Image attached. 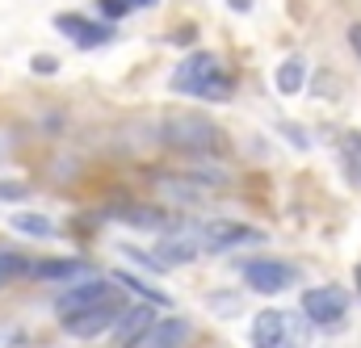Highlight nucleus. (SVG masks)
<instances>
[{
  "instance_id": "412c9836",
  "label": "nucleus",
  "mask_w": 361,
  "mask_h": 348,
  "mask_svg": "<svg viewBox=\"0 0 361 348\" xmlns=\"http://www.w3.org/2000/svg\"><path fill=\"white\" fill-rule=\"evenodd\" d=\"M345 168L361 185V135H345Z\"/></svg>"
},
{
  "instance_id": "9d476101",
  "label": "nucleus",
  "mask_w": 361,
  "mask_h": 348,
  "mask_svg": "<svg viewBox=\"0 0 361 348\" xmlns=\"http://www.w3.org/2000/svg\"><path fill=\"white\" fill-rule=\"evenodd\" d=\"M152 323H156V306H147V302L122 306V315L114 319V340H118V348H135L152 332Z\"/></svg>"
},
{
  "instance_id": "cd10ccee",
  "label": "nucleus",
  "mask_w": 361,
  "mask_h": 348,
  "mask_svg": "<svg viewBox=\"0 0 361 348\" xmlns=\"http://www.w3.org/2000/svg\"><path fill=\"white\" fill-rule=\"evenodd\" d=\"M353 281H357V294H361V261H357V268H353Z\"/></svg>"
},
{
  "instance_id": "9b49d317",
  "label": "nucleus",
  "mask_w": 361,
  "mask_h": 348,
  "mask_svg": "<svg viewBox=\"0 0 361 348\" xmlns=\"http://www.w3.org/2000/svg\"><path fill=\"white\" fill-rule=\"evenodd\" d=\"M185 340H189V319L173 315V319H156L152 332H147L135 348H180Z\"/></svg>"
},
{
  "instance_id": "f257e3e1",
  "label": "nucleus",
  "mask_w": 361,
  "mask_h": 348,
  "mask_svg": "<svg viewBox=\"0 0 361 348\" xmlns=\"http://www.w3.org/2000/svg\"><path fill=\"white\" fill-rule=\"evenodd\" d=\"M160 143L177 156H219L223 130L202 113H169L160 122Z\"/></svg>"
},
{
  "instance_id": "0eeeda50",
  "label": "nucleus",
  "mask_w": 361,
  "mask_h": 348,
  "mask_svg": "<svg viewBox=\"0 0 361 348\" xmlns=\"http://www.w3.org/2000/svg\"><path fill=\"white\" fill-rule=\"evenodd\" d=\"M219 72H223L219 55H210V51H193V55L180 59L177 72L169 76V88H173V92H185V97H197V88L206 85L210 76H219Z\"/></svg>"
},
{
  "instance_id": "6ab92c4d",
  "label": "nucleus",
  "mask_w": 361,
  "mask_h": 348,
  "mask_svg": "<svg viewBox=\"0 0 361 348\" xmlns=\"http://www.w3.org/2000/svg\"><path fill=\"white\" fill-rule=\"evenodd\" d=\"M231 92H235V80H231L227 72H219V76H210L206 85L197 88V97H202V101H227Z\"/></svg>"
},
{
  "instance_id": "a878e982",
  "label": "nucleus",
  "mask_w": 361,
  "mask_h": 348,
  "mask_svg": "<svg viewBox=\"0 0 361 348\" xmlns=\"http://www.w3.org/2000/svg\"><path fill=\"white\" fill-rule=\"evenodd\" d=\"M122 4H126V13H130V8H152V4H160V0H122Z\"/></svg>"
},
{
  "instance_id": "f03ea898",
  "label": "nucleus",
  "mask_w": 361,
  "mask_h": 348,
  "mask_svg": "<svg viewBox=\"0 0 361 348\" xmlns=\"http://www.w3.org/2000/svg\"><path fill=\"white\" fill-rule=\"evenodd\" d=\"M252 348H302L307 344V319L302 315H286L277 306H265L252 315Z\"/></svg>"
},
{
  "instance_id": "ddd939ff",
  "label": "nucleus",
  "mask_w": 361,
  "mask_h": 348,
  "mask_svg": "<svg viewBox=\"0 0 361 348\" xmlns=\"http://www.w3.org/2000/svg\"><path fill=\"white\" fill-rule=\"evenodd\" d=\"M30 277H38V281H72V277H80L85 273V261H72V256H51V261H30L25 268Z\"/></svg>"
},
{
  "instance_id": "6e6552de",
  "label": "nucleus",
  "mask_w": 361,
  "mask_h": 348,
  "mask_svg": "<svg viewBox=\"0 0 361 348\" xmlns=\"http://www.w3.org/2000/svg\"><path fill=\"white\" fill-rule=\"evenodd\" d=\"M122 315V302L118 298H109V302H101V306H89V311H76V315H68L63 319V332L72 336V340H97L101 332H109L114 328V319Z\"/></svg>"
},
{
  "instance_id": "4be33fe9",
  "label": "nucleus",
  "mask_w": 361,
  "mask_h": 348,
  "mask_svg": "<svg viewBox=\"0 0 361 348\" xmlns=\"http://www.w3.org/2000/svg\"><path fill=\"white\" fill-rule=\"evenodd\" d=\"M25 197H30V189L21 180H0V201H25Z\"/></svg>"
},
{
  "instance_id": "dca6fc26",
  "label": "nucleus",
  "mask_w": 361,
  "mask_h": 348,
  "mask_svg": "<svg viewBox=\"0 0 361 348\" xmlns=\"http://www.w3.org/2000/svg\"><path fill=\"white\" fill-rule=\"evenodd\" d=\"M114 281L118 285H126V290H135L147 306H169V294L164 290H156V285H147L143 277H135V273H114Z\"/></svg>"
},
{
  "instance_id": "a211bd4d",
  "label": "nucleus",
  "mask_w": 361,
  "mask_h": 348,
  "mask_svg": "<svg viewBox=\"0 0 361 348\" xmlns=\"http://www.w3.org/2000/svg\"><path fill=\"white\" fill-rule=\"evenodd\" d=\"M13 227L21 231V235H34V240H47L55 227H51V218H42V214H13Z\"/></svg>"
},
{
  "instance_id": "1a4fd4ad",
  "label": "nucleus",
  "mask_w": 361,
  "mask_h": 348,
  "mask_svg": "<svg viewBox=\"0 0 361 348\" xmlns=\"http://www.w3.org/2000/svg\"><path fill=\"white\" fill-rule=\"evenodd\" d=\"M55 30H59L63 38H72L80 51L105 46V42L114 38V25H105V21H89V17H80V13H55Z\"/></svg>"
},
{
  "instance_id": "bb28decb",
  "label": "nucleus",
  "mask_w": 361,
  "mask_h": 348,
  "mask_svg": "<svg viewBox=\"0 0 361 348\" xmlns=\"http://www.w3.org/2000/svg\"><path fill=\"white\" fill-rule=\"evenodd\" d=\"M227 4H231L235 13H248V8H252V0H227Z\"/></svg>"
},
{
  "instance_id": "4468645a",
  "label": "nucleus",
  "mask_w": 361,
  "mask_h": 348,
  "mask_svg": "<svg viewBox=\"0 0 361 348\" xmlns=\"http://www.w3.org/2000/svg\"><path fill=\"white\" fill-rule=\"evenodd\" d=\"M273 85H277L281 97H298L302 85H307V63H302L298 55H294V59H281L277 72H273Z\"/></svg>"
},
{
  "instance_id": "5701e85b",
  "label": "nucleus",
  "mask_w": 361,
  "mask_h": 348,
  "mask_svg": "<svg viewBox=\"0 0 361 348\" xmlns=\"http://www.w3.org/2000/svg\"><path fill=\"white\" fill-rule=\"evenodd\" d=\"M38 76H51V72H59V63H55V55H34V63H30Z\"/></svg>"
},
{
  "instance_id": "20e7f679",
  "label": "nucleus",
  "mask_w": 361,
  "mask_h": 348,
  "mask_svg": "<svg viewBox=\"0 0 361 348\" xmlns=\"http://www.w3.org/2000/svg\"><path fill=\"white\" fill-rule=\"evenodd\" d=\"M197 248H210V252H231V248H244V244H257L261 231L248 227V223H231V218H214L206 227H197Z\"/></svg>"
},
{
  "instance_id": "f8f14e48",
  "label": "nucleus",
  "mask_w": 361,
  "mask_h": 348,
  "mask_svg": "<svg viewBox=\"0 0 361 348\" xmlns=\"http://www.w3.org/2000/svg\"><path fill=\"white\" fill-rule=\"evenodd\" d=\"M197 252H202V248H197V240H193V235H164V240H160V248H156L152 256H156L160 268H169V264H193V261H197Z\"/></svg>"
},
{
  "instance_id": "2eb2a0df",
  "label": "nucleus",
  "mask_w": 361,
  "mask_h": 348,
  "mask_svg": "<svg viewBox=\"0 0 361 348\" xmlns=\"http://www.w3.org/2000/svg\"><path fill=\"white\" fill-rule=\"evenodd\" d=\"M109 214H114L118 223H130V227H143V231H147V227H164V214H160L156 206H130V201H126V206H114Z\"/></svg>"
},
{
  "instance_id": "423d86ee",
  "label": "nucleus",
  "mask_w": 361,
  "mask_h": 348,
  "mask_svg": "<svg viewBox=\"0 0 361 348\" xmlns=\"http://www.w3.org/2000/svg\"><path fill=\"white\" fill-rule=\"evenodd\" d=\"M109 298H118V294H114V281H105V277H85V281L68 285V290L55 298V311H59V319H68V315L89 311V306H101V302H109Z\"/></svg>"
},
{
  "instance_id": "393cba45",
  "label": "nucleus",
  "mask_w": 361,
  "mask_h": 348,
  "mask_svg": "<svg viewBox=\"0 0 361 348\" xmlns=\"http://www.w3.org/2000/svg\"><path fill=\"white\" fill-rule=\"evenodd\" d=\"M349 46H353V55L361 59V21H353V25H349Z\"/></svg>"
},
{
  "instance_id": "f3484780",
  "label": "nucleus",
  "mask_w": 361,
  "mask_h": 348,
  "mask_svg": "<svg viewBox=\"0 0 361 348\" xmlns=\"http://www.w3.org/2000/svg\"><path fill=\"white\" fill-rule=\"evenodd\" d=\"M160 185H164L169 197H177V201H197V197L206 193V185H197V180H177V176H160Z\"/></svg>"
},
{
  "instance_id": "aec40b11",
  "label": "nucleus",
  "mask_w": 361,
  "mask_h": 348,
  "mask_svg": "<svg viewBox=\"0 0 361 348\" xmlns=\"http://www.w3.org/2000/svg\"><path fill=\"white\" fill-rule=\"evenodd\" d=\"M30 256L25 252H0V285H8L13 277H25Z\"/></svg>"
},
{
  "instance_id": "b1692460",
  "label": "nucleus",
  "mask_w": 361,
  "mask_h": 348,
  "mask_svg": "<svg viewBox=\"0 0 361 348\" xmlns=\"http://www.w3.org/2000/svg\"><path fill=\"white\" fill-rule=\"evenodd\" d=\"M101 13H105V17H122L126 4H122V0H101Z\"/></svg>"
},
{
  "instance_id": "39448f33",
  "label": "nucleus",
  "mask_w": 361,
  "mask_h": 348,
  "mask_svg": "<svg viewBox=\"0 0 361 348\" xmlns=\"http://www.w3.org/2000/svg\"><path fill=\"white\" fill-rule=\"evenodd\" d=\"M240 273H244V281H248V285H252L257 294H281L286 285H294V281H298L294 264L273 261V256H257V261H244V264H240Z\"/></svg>"
},
{
  "instance_id": "7ed1b4c3",
  "label": "nucleus",
  "mask_w": 361,
  "mask_h": 348,
  "mask_svg": "<svg viewBox=\"0 0 361 348\" xmlns=\"http://www.w3.org/2000/svg\"><path fill=\"white\" fill-rule=\"evenodd\" d=\"M349 311V298L336 290V285H315L302 294V319L311 328H336Z\"/></svg>"
}]
</instances>
